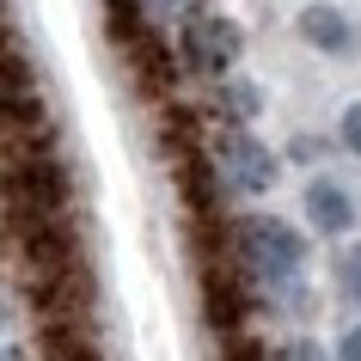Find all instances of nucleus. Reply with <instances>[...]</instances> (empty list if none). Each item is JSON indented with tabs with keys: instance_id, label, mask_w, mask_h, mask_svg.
<instances>
[{
	"instance_id": "10",
	"label": "nucleus",
	"mask_w": 361,
	"mask_h": 361,
	"mask_svg": "<svg viewBox=\"0 0 361 361\" xmlns=\"http://www.w3.org/2000/svg\"><path fill=\"white\" fill-rule=\"evenodd\" d=\"M343 141L361 153V104H349V111H343Z\"/></svg>"
},
{
	"instance_id": "11",
	"label": "nucleus",
	"mask_w": 361,
	"mask_h": 361,
	"mask_svg": "<svg viewBox=\"0 0 361 361\" xmlns=\"http://www.w3.org/2000/svg\"><path fill=\"white\" fill-rule=\"evenodd\" d=\"M282 361H324L312 343H294V349H282Z\"/></svg>"
},
{
	"instance_id": "14",
	"label": "nucleus",
	"mask_w": 361,
	"mask_h": 361,
	"mask_svg": "<svg viewBox=\"0 0 361 361\" xmlns=\"http://www.w3.org/2000/svg\"><path fill=\"white\" fill-rule=\"evenodd\" d=\"M0 361H19V349H0Z\"/></svg>"
},
{
	"instance_id": "1",
	"label": "nucleus",
	"mask_w": 361,
	"mask_h": 361,
	"mask_svg": "<svg viewBox=\"0 0 361 361\" xmlns=\"http://www.w3.org/2000/svg\"><path fill=\"white\" fill-rule=\"evenodd\" d=\"M0 202L13 214V227L19 221H56L68 209V171L56 166V153L49 147H19L0 159Z\"/></svg>"
},
{
	"instance_id": "3",
	"label": "nucleus",
	"mask_w": 361,
	"mask_h": 361,
	"mask_svg": "<svg viewBox=\"0 0 361 361\" xmlns=\"http://www.w3.org/2000/svg\"><path fill=\"white\" fill-rule=\"evenodd\" d=\"M214 166H221V178L233 190H269L276 184V153L264 141H251L245 129H227L214 141Z\"/></svg>"
},
{
	"instance_id": "7",
	"label": "nucleus",
	"mask_w": 361,
	"mask_h": 361,
	"mask_svg": "<svg viewBox=\"0 0 361 361\" xmlns=\"http://www.w3.org/2000/svg\"><path fill=\"white\" fill-rule=\"evenodd\" d=\"M196 6H202V0H141V13L159 19V25H190Z\"/></svg>"
},
{
	"instance_id": "6",
	"label": "nucleus",
	"mask_w": 361,
	"mask_h": 361,
	"mask_svg": "<svg viewBox=\"0 0 361 361\" xmlns=\"http://www.w3.org/2000/svg\"><path fill=\"white\" fill-rule=\"evenodd\" d=\"M306 214H312V227H319V233H349V221H355V202H349V190H343V184L319 178V184L306 190Z\"/></svg>"
},
{
	"instance_id": "9",
	"label": "nucleus",
	"mask_w": 361,
	"mask_h": 361,
	"mask_svg": "<svg viewBox=\"0 0 361 361\" xmlns=\"http://www.w3.org/2000/svg\"><path fill=\"white\" fill-rule=\"evenodd\" d=\"M227 104H233L239 116H251V111H257V92H251L245 80H233V86H227Z\"/></svg>"
},
{
	"instance_id": "12",
	"label": "nucleus",
	"mask_w": 361,
	"mask_h": 361,
	"mask_svg": "<svg viewBox=\"0 0 361 361\" xmlns=\"http://www.w3.org/2000/svg\"><path fill=\"white\" fill-rule=\"evenodd\" d=\"M349 288H355V294H361V251H355V257H349Z\"/></svg>"
},
{
	"instance_id": "2",
	"label": "nucleus",
	"mask_w": 361,
	"mask_h": 361,
	"mask_svg": "<svg viewBox=\"0 0 361 361\" xmlns=\"http://www.w3.org/2000/svg\"><path fill=\"white\" fill-rule=\"evenodd\" d=\"M239 257H245L251 269H264V276H294L306 257V239L294 227H282V221H269V214H251V221H239Z\"/></svg>"
},
{
	"instance_id": "8",
	"label": "nucleus",
	"mask_w": 361,
	"mask_h": 361,
	"mask_svg": "<svg viewBox=\"0 0 361 361\" xmlns=\"http://www.w3.org/2000/svg\"><path fill=\"white\" fill-rule=\"evenodd\" d=\"M227 361H269V349H257L251 337H239V331H233V337H227Z\"/></svg>"
},
{
	"instance_id": "5",
	"label": "nucleus",
	"mask_w": 361,
	"mask_h": 361,
	"mask_svg": "<svg viewBox=\"0 0 361 361\" xmlns=\"http://www.w3.org/2000/svg\"><path fill=\"white\" fill-rule=\"evenodd\" d=\"M300 37L312 43V49H324V56H349V49H355V31H349V19H343L337 6H306L300 13Z\"/></svg>"
},
{
	"instance_id": "13",
	"label": "nucleus",
	"mask_w": 361,
	"mask_h": 361,
	"mask_svg": "<svg viewBox=\"0 0 361 361\" xmlns=\"http://www.w3.org/2000/svg\"><path fill=\"white\" fill-rule=\"evenodd\" d=\"M343 355H349V361H361V331L349 337V349H343Z\"/></svg>"
},
{
	"instance_id": "4",
	"label": "nucleus",
	"mask_w": 361,
	"mask_h": 361,
	"mask_svg": "<svg viewBox=\"0 0 361 361\" xmlns=\"http://www.w3.org/2000/svg\"><path fill=\"white\" fill-rule=\"evenodd\" d=\"M178 56L190 61L196 74H227L233 56H239V25H233V19H209V13H196V19L184 25Z\"/></svg>"
}]
</instances>
